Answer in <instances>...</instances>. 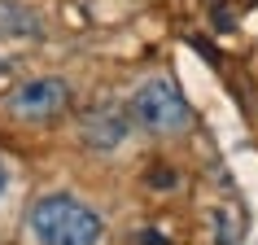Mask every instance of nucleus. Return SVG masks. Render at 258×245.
Returning a JSON list of instances; mask_svg holds the SVG:
<instances>
[{"instance_id":"f257e3e1","label":"nucleus","mask_w":258,"mask_h":245,"mask_svg":"<svg viewBox=\"0 0 258 245\" xmlns=\"http://www.w3.org/2000/svg\"><path fill=\"white\" fill-rule=\"evenodd\" d=\"M27 232L40 245H101L105 219L75 193H44L27 210Z\"/></svg>"},{"instance_id":"f03ea898","label":"nucleus","mask_w":258,"mask_h":245,"mask_svg":"<svg viewBox=\"0 0 258 245\" xmlns=\"http://www.w3.org/2000/svg\"><path fill=\"white\" fill-rule=\"evenodd\" d=\"M127 109H132L136 127L149 132V136H184L192 127V105H188V96L179 92V83L171 79V75H149V79H140Z\"/></svg>"},{"instance_id":"7ed1b4c3","label":"nucleus","mask_w":258,"mask_h":245,"mask_svg":"<svg viewBox=\"0 0 258 245\" xmlns=\"http://www.w3.org/2000/svg\"><path fill=\"white\" fill-rule=\"evenodd\" d=\"M70 101H75L70 79H61V75H31V79H22L18 88L5 92L0 114L9 122H18V127H44V122L61 118L70 109Z\"/></svg>"},{"instance_id":"20e7f679","label":"nucleus","mask_w":258,"mask_h":245,"mask_svg":"<svg viewBox=\"0 0 258 245\" xmlns=\"http://www.w3.org/2000/svg\"><path fill=\"white\" fill-rule=\"evenodd\" d=\"M132 109H122V105H92L88 114H83L79 122V140H83V149H92V153H114L122 149V140L132 136Z\"/></svg>"},{"instance_id":"39448f33","label":"nucleus","mask_w":258,"mask_h":245,"mask_svg":"<svg viewBox=\"0 0 258 245\" xmlns=\"http://www.w3.org/2000/svg\"><path fill=\"white\" fill-rule=\"evenodd\" d=\"M44 22L22 0H0V40H40Z\"/></svg>"},{"instance_id":"423d86ee","label":"nucleus","mask_w":258,"mask_h":245,"mask_svg":"<svg viewBox=\"0 0 258 245\" xmlns=\"http://www.w3.org/2000/svg\"><path fill=\"white\" fill-rule=\"evenodd\" d=\"M210 223H215V241L219 245H236L241 241V210H232V206H219L215 215H210Z\"/></svg>"},{"instance_id":"0eeeda50","label":"nucleus","mask_w":258,"mask_h":245,"mask_svg":"<svg viewBox=\"0 0 258 245\" xmlns=\"http://www.w3.org/2000/svg\"><path fill=\"white\" fill-rule=\"evenodd\" d=\"M5 189H9V166H5V158H0V197H5Z\"/></svg>"},{"instance_id":"6e6552de","label":"nucleus","mask_w":258,"mask_h":245,"mask_svg":"<svg viewBox=\"0 0 258 245\" xmlns=\"http://www.w3.org/2000/svg\"><path fill=\"white\" fill-rule=\"evenodd\" d=\"M140 245H166V241L158 236V232H145V236H140Z\"/></svg>"},{"instance_id":"1a4fd4ad","label":"nucleus","mask_w":258,"mask_h":245,"mask_svg":"<svg viewBox=\"0 0 258 245\" xmlns=\"http://www.w3.org/2000/svg\"><path fill=\"white\" fill-rule=\"evenodd\" d=\"M0 75H9V62H5V57H0Z\"/></svg>"}]
</instances>
